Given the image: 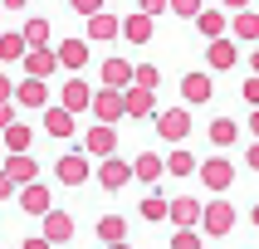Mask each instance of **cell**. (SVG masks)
<instances>
[{"label":"cell","mask_w":259,"mask_h":249,"mask_svg":"<svg viewBox=\"0 0 259 249\" xmlns=\"http://www.w3.org/2000/svg\"><path fill=\"white\" fill-rule=\"evenodd\" d=\"M142 220H152V225L171 220V201L166 195H142Z\"/></svg>","instance_id":"cell-32"},{"label":"cell","mask_w":259,"mask_h":249,"mask_svg":"<svg viewBox=\"0 0 259 249\" xmlns=\"http://www.w3.org/2000/svg\"><path fill=\"white\" fill-rule=\"evenodd\" d=\"M201 210H205V201H196V195H176V201H171V225H201Z\"/></svg>","instance_id":"cell-28"},{"label":"cell","mask_w":259,"mask_h":249,"mask_svg":"<svg viewBox=\"0 0 259 249\" xmlns=\"http://www.w3.org/2000/svg\"><path fill=\"white\" fill-rule=\"evenodd\" d=\"M132 176H137L142 186H157L161 176H166V157H161V152H137V157H132Z\"/></svg>","instance_id":"cell-18"},{"label":"cell","mask_w":259,"mask_h":249,"mask_svg":"<svg viewBox=\"0 0 259 249\" xmlns=\"http://www.w3.org/2000/svg\"><path fill=\"white\" fill-rule=\"evenodd\" d=\"M44 132H49L54 142H69L73 132H78V113H69L64 103H49V108H44Z\"/></svg>","instance_id":"cell-13"},{"label":"cell","mask_w":259,"mask_h":249,"mask_svg":"<svg viewBox=\"0 0 259 249\" xmlns=\"http://www.w3.org/2000/svg\"><path fill=\"white\" fill-rule=\"evenodd\" d=\"M15 195H20V181H15V176L0 166V201H15Z\"/></svg>","instance_id":"cell-36"},{"label":"cell","mask_w":259,"mask_h":249,"mask_svg":"<svg viewBox=\"0 0 259 249\" xmlns=\"http://www.w3.org/2000/svg\"><path fill=\"white\" fill-rule=\"evenodd\" d=\"M15 201H20V210H25V215L44 220L49 210H54V190L44 186V181H29V186H20V195H15Z\"/></svg>","instance_id":"cell-9"},{"label":"cell","mask_w":259,"mask_h":249,"mask_svg":"<svg viewBox=\"0 0 259 249\" xmlns=\"http://www.w3.org/2000/svg\"><path fill=\"white\" fill-rule=\"evenodd\" d=\"M83 34L93 44H103V39H117V34H122V20H117L113 10H98V15H88L83 20Z\"/></svg>","instance_id":"cell-19"},{"label":"cell","mask_w":259,"mask_h":249,"mask_svg":"<svg viewBox=\"0 0 259 249\" xmlns=\"http://www.w3.org/2000/svg\"><path fill=\"white\" fill-rule=\"evenodd\" d=\"M132 83H142V88H161V69L157 64H137V78Z\"/></svg>","instance_id":"cell-33"},{"label":"cell","mask_w":259,"mask_h":249,"mask_svg":"<svg viewBox=\"0 0 259 249\" xmlns=\"http://www.w3.org/2000/svg\"><path fill=\"white\" fill-rule=\"evenodd\" d=\"M54 176H59V186H69V190L88 186V181H93V161H88V152H64V157L54 161Z\"/></svg>","instance_id":"cell-3"},{"label":"cell","mask_w":259,"mask_h":249,"mask_svg":"<svg viewBox=\"0 0 259 249\" xmlns=\"http://www.w3.org/2000/svg\"><path fill=\"white\" fill-rule=\"evenodd\" d=\"M0 142H5V152H29V146H34V127H29V122H20V117H15L10 127L0 132Z\"/></svg>","instance_id":"cell-27"},{"label":"cell","mask_w":259,"mask_h":249,"mask_svg":"<svg viewBox=\"0 0 259 249\" xmlns=\"http://www.w3.org/2000/svg\"><path fill=\"white\" fill-rule=\"evenodd\" d=\"M122 98H127V117H157V88H142V83H127L122 88Z\"/></svg>","instance_id":"cell-16"},{"label":"cell","mask_w":259,"mask_h":249,"mask_svg":"<svg viewBox=\"0 0 259 249\" xmlns=\"http://www.w3.org/2000/svg\"><path fill=\"white\" fill-rule=\"evenodd\" d=\"M196 176H201V186H205V190H215V195H220V190H230V186H235V161L215 152V157H205L201 166H196Z\"/></svg>","instance_id":"cell-5"},{"label":"cell","mask_w":259,"mask_h":249,"mask_svg":"<svg viewBox=\"0 0 259 249\" xmlns=\"http://www.w3.org/2000/svg\"><path fill=\"white\" fill-rule=\"evenodd\" d=\"M59 103H64L69 113H88V108H93V88H88L78 73H69V78H64V88H59Z\"/></svg>","instance_id":"cell-15"},{"label":"cell","mask_w":259,"mask_h":249,"mask_svg":"<svg viewBox=\"0 0 259 249\" xmlns=\"http://www.w3.org/2000/svg\"><path fill=\"white\" fill-rule=\"evenodd\" d=\"M5 171H10L20 186H29V181H39V161L29 157V152H5Z\"/></svg>","instance_id":"cell-21"},{"label":"cell","mask_w":259,"mask_h":249,"mask_svg":"<svg viewBox=\"0 0 259 249\" xmlns=\"http://www.w3.org/2000/svg\"><path fill=\"white\" fill-rule=\"evenodd\" d=\"M240 98H245L249 108H259V73H249L245 83H240Z\"/></svg>","instance_id":"cell-35"},{"label":"cell","mask_w":259,"mask_h":249,"mask_svg":"<svg viewBox=\"0 0 259 249\" xmlns=\"http://www.w3.org/2000/svg\"><path fill=\"white\" fill-rule=\"evenodd\" d=\"M83 152L88 157H113L117 152V122H98L93 117V127L83 132Z\"/></svg>","instance_id":"cell-10"},{"label":"cell","mask_w":259,"mask_h":249,"mask_svg":"<svg viewBox=\"0 0 259 249\" xmlns=\"http://www.w3.org/2000/svg\"><path fill=\"white\" fill-rule=\"evenodd\" d=\"M235 64H240V39H235V34L205 39V69H210V73H230Z\"/></svg>","instance_id":"cell-6"},{"label":"cell","mask_w":259,"mask_h":249,"mask_svg":"<svg viewBox=\"0 0 259 249\" xmlns=\"http://www.w3.org/2000/svg\"><path fill=\"white\" fill-rule=\"evenodd\" d=\"M245 166H249V171H259V137L245 146Z\"/></svg>","instance_id":"cell-40"},{"label":"cell","mask_w":259,"mask_h":249,"mask_svg":"<svg viewBox=\"0 0 259 249\" xmlns=\"http://www.w3.org/2000/svg\"><path fill=\"white\" fill-rule=\"evenodd\" d=\"M15 103H20V113H44V108H49V78L25 73V78L15 83Z\"/></svg>","instance_id":"cell-7"},{"label":"cell","mask_w":259,"mask_h":249,"mask_svg":"<svg viewBox=\"0 0 259 249\" xmlns=\"http://www.w3.org/2000/svg\"><path fill=\"white\" fill-rule=\"evenodd\" d=\"M220 5H225V10H230V15H235V10H245L249 0H220Z\"/></svg>","instance_id":"cell-42"},{"label":"cell","mask_w":259,"mask_h":249,"mask_svg":"<svg viewBox=\"0 0 259 249\" xmlns=\"http://www.w3.org/2000/svg\"><path fill=\"white\" fill-rule=\"evenodd\" d=\"M5 98H15V78H10V73H0V103H5Z\"/></svg>","instance_id":"cell-41"},{"label":"cell","mask_w":259,"mask_h":249,"mask_svg":"<svg viewBox=\"0 0 259 249\" xmlns=\"http://www.w3.org/2000/svg\"><path fill=\"white\" fill-rule=\"evenodd\" d=\"M15 113H20V103H15V98H5V103H0V132L15 122Z\"/></svg>","instance_id":"cell-38"},{"label":"cell","mask_w":259,"mask_h":249,"mask_svg":"<svg viewBox=\"0 0 259 249\" xmlns=\"http://www.w3.org/2000/svg\"><path fill=\"white\" fill-rule=\"evenodd\" d=\"M230 34H235V39H245V44H259V10H249V5H245V10H235L230 15Z\"/></svg>","instance_id":"cell-23"},{"label":"cell","mask_w":259,"mask_h":249,"mask_svg":"<svg viewBox=\"0 0 259 249\" xmlns=\"http://www.w3.org/2000/svg\"><path fill=\"white\" fill-rule=\"evenodd\" d=\"M88 113L98 117V122H122L127 117V98H122V88H93V108Z\"/></svg>","instance_id":"cell-8"},{"label":"cell","mask_w":259,"mask_h":249,"mask_svg":"<svg viewBox=\"0 0 259 249\" xmlns=\"http://www.w3.org/2000/svg\"><path fill=\"white\" fill-rule=\"evenodd\" d=\"M127 239V220L122 215H98V244H122Z\"/></svg>","instance_id":"cell-29"},{"label":"cell","mask_w":259,"mask_h":249,"mask_svg":"<svg viewBox=\"0 0 259 249\" xmlns=\"http://www.w3.org/2000/svg\"><path fill=\"white\" fill-rule=\"evenodd\" d=\"M210 98H215V78L210 73H181V103L186 108H201Z\"/></svg>","instance_id":"cell-14"},{"label":"cell","mask_w":259,"mask_h":249,"mask_svg":"<svg viewBox=\"0 0 259 249\" xmlns=\"http://www.w3.org/2000/svg\"><path fill=\"white\" fill-rule=\"evenodd\" d=\"M137 10H147V15H166V10H171V0H137Z\"/></svg>","instance_id":"cell-39"},{"label":"cell","mask_w":259,"mask_h":249,"mask_svg":"<svg viewBox=\"0 0 259 249\" xmlns=\"http://www.w3.org/2000/svg\"><path fill=\"white\" fill-rule=\"evenodd\" d=\"M25 39L29 44H54V25H49L44 15H29L25 20Z\"/></svg>","instance_id":"cell-31"},{"label":"cell","mask_w":259,"mask_h":249,"mask_svg":"<svg viewBox=\"0 0 259 249\" xmlns=\"http://www.w3.org/2000/svg\"><path fill=\"white\" fill-rule=\"evenodd\" d=\"M44 239H49V244H69L73 239V215L69 210H49V215H44Z\"/></svg>","instance_id":"cell-22"},{"label":"cell","mask_w":259,"mask_h":249,"mask_svg":"<svg viewBox=\"0 0 259 249\" xmlns=\"http://www.w3.org/2000/svg\"><path fill=\"white\" fill-rule=\"evenodd\" d=\"M201 10H205V0H171V15H181V20H196Z\"/></svg>","instance_id":"cell-34"},{"label":"cell","mask_w":259,"mask_h":249,"mask_svg":"<svg viewBox=\"0 0 259 249\" xmlns=\"http://www.w3.org/2000/svg\"><path fill=\"white\" fill-rule=\"evenodd\" d=\"M249 137H259V108L249 113Z\"/></svg>","instance_id":"cell-43"},{"label":"cell","mask_w":259,"mask_h":249,"mask_svg":"<svg viewBox=\"0 0 259 249\" xmlns=\"http://www.w3.org/2000/svg\"><path fill=\"white\" fill-rule=\"evenodd\" d=\"M69 10L88 20V15H98V10H103V0H69Z\"/></svg>","instance_id":"cell-37"},{"label":"cell","mask_w":259,"mask_h":249,"mask_svg":"<svg viewBox=\"0 0 259 249\" xmlns=\"http://www.w3.org/2000/svg\"><path fill=\"white\" fill-rule=\"evenodd\" d=\"M152 122H157V137H161L166 146L186 142V137H191V127H196V117H191L186 108H157V117H152Z\"/></svg>","instance_id":"cell-2"},{"label":"cell","mask_w":259,"mask_h":249,"mask_svg":"<svg viewBox=\"0 0 259 249\" xmlns=\"http://www.w3.org/2000/svg\"><path fill=\"white\" fill-rule=\"evenodd\" d=\"M93 181H98L103 190H127L137 176H132V161H122L113 152V157H98V166H93Z\"/></svg>","instance_id":"cell-4"},{"label":"cell","mask_w":259,"mask_h":249,"mask_svg":"<svg viewBox=\"0 0 259 249\" xmlns=\"http://www.w3.org/2000/svg\"><path fill=\"white\" fill-rule=\"evenodd\" d=\"M132 78H137V64H127V59H103V83L108 88H127Z\"/></svg>","instance_id":"cell-25"},{"label":"cell","mask_w":259,"mask_h":249,"mask_svg":"<svg viewBox=\"0 0 259 249\" xmlns=\"http://www.w3.org/2000/svg\"><path fill=\"white\" fill-rule=\"evenodd\" d=\"M88 34H69V39H59L54 49H59V69H69V73H83L88 69Z\"/></svg>","instance_id":"cell-12"},{"label":"cell","mask_w":259,"mask_h":249,"mask_svg":"<svg viewBox=\"0 0 259 249\" xmlns=\"http://www.w3.org/2000/svg\"><path fill=\"white\" fill-rule=\"evenodd\" d=\"M157 34V15H147V10H132L127 20H122V39L127 44H147Z\"/></svg>","instance_id":"cell-20"},{"label":"cell","mask_w":259,"mask_h":249,"mask_svg":"<svg viewBox=\"0 0 259 249\" xmlns=\"http://www.w3.org/2000/svg\"><path fill=\"white\" fill-rule=\"evenodd\" d=\"M196 166H201V161L191 157V152H181V142L166 152V176H196Z\"/></svg>","instance_id":"cell-30"},{"label":"cell","mask_w":259,"mask_h":249,"mask_svg":"<svg viewBox=\"0 0 259 249\" xmlns=\"http://www.w3.org/2000/svg\"><path fill=\"white\" fill-rule=\"evenodd\" d=\"M0 5H5V10H25V0H0Z\"/></svg>","instance_id":"cell-44"},{"label":"cell","mask_w":259,"mask_h":249,"mask_svg":"<svg viewBox=\"0 0 259 249\" xmlns=\"http://www.w3.org/2000/svg\"><path fill=\"white\" fill-rule=\"evenodd\" d=\"M249 225H254V230H259V205H254V210H249Z\"/></svg>","instance_id":"cell-46"},{"label":"cell","mask_w":259,"mask_h":249,"mask_svg":"<svg viewBox=\"0 0 259 249\" xmlns=\"http://www.w3.org/2000/svg\"><path fill=\"white\" fill-rule=\"evenodd\" d=\"M249 69H254V73H259V44H254V54H249Z\"/></svg>","instance_id":"cell-45"},{"label":"cell","mask_w":259,"mask_h":249,"mask_svg":"<svg viewBox=\"0 0 259 249\" xmlns=\"http://www.w3.org/2000/svg\"><path fill=\"white\" fill-rule=\"evenodd\" d=\"M205 137H210V146H220V152H225V146L240 142V122H235V117H215V122L205 127Z\"/></svg>","instance_id":"cell-26"},{"label":"cell","mask_w":259,"mask_h":249,"mask_svg":"<svg viewBox=\"0 0 259 249\" xmlns=\"http://www.w3.org/2000/svg\"><path fill=\"white\" fill-rule=\"evenodd\" d=\"M235 220H240V210H235L225 195H215V201H205V210H201V230H205V239H225V234L235 230Z\"/></svg>","instance_id":"cell-1"},{"label":"cell","mask_w":259,"mask_h":249,"mask_svg":"<svg viewBox=\"0 0 259 249\" xmlns=\"http://www.w3.org/2000/svg\"><path fill=\"white\" fill-rule=\"evenodd\" d=\"M25 49H29L25 29H0V64H20Z\"/></svg>","instance_id":"cell-24"},{"label":"cell","mask_w":259,"mask_h":249,"mask_svg":"<svg viewBox=\"0 0 259 249\" xmlns=\"http://www.w3.org/2000/svg\"><path fill=\"white\" fill-rule=\"evenodd\" d=\"M196 29H201L205 39H220V34H230V10H225V5H205L201 15H196Z\"/></svg>","instance_id":"cell-17"},{"label":"cell","mask_w":259,"mask_h":249,"mask_svg":"<svg viewBox=\"0 0 259 249\" xmlns=\"http://www.w3.org/2000/svg\"><path fill=\"white\" fill-rule=\"evenodd\" d=\"M20 69L34 73V78H49V73H59V49L54 44H29L25 59H20Z\"/></svg>","instance_id":"cell-11"}]
</instances>
